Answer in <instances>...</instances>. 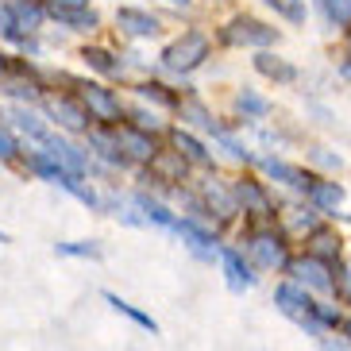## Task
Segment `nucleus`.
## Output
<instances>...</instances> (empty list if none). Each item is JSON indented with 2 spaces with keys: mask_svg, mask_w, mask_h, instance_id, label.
<instances>
[{
  "mask_svg": "<svg viewBox=\"0 0 351 351\" xmlns=\"http://www.w3.org/2000/svg\"><path fill=\"white\" fill-rule=\"evenodd\" d=\"M274 305H278L289 320H298L301 328H309L317 340H320V336H328V328L313 317V313H317V301L305 293V286H298V282H282V286L274 289Z\"/></svg>",
  "mask_w": 351,
  "mask_h": 351,
  "instance_id": "obj_1",
  "label": "nucleus"
},
{
  "mask_svg": "<svg viewBox=\"0 0 351 351\" xmlns=\"http://www.w3.org/2000/svg\"><path fill=\"white\" fill-rule=\"evenodd\" d=\"M205 58H208V35L201 32H186L182 39H174L162 51V66L174 73H193Z\"/></svg>",
  "mask_w": 351,
  "mask_h": 351,
  "instance_id": "obj_2",
  "label": "nucleus"
},
{
  "mask_svg": "<svg viewBox=\"0 0 351 351\" xmlns=\"http://www.w3.org/2000/svg\"><path fill=\"white\" fill-rule=\"evenodd\" d=\"M220 43H224V47H270V43H278V32L263 20L239 16V20L220 27Z\"/></svg>",
  "mask_w": 351,
  "mask_h": 351,
  "instance_id": "obj_3",
  "label": "nucleus"
},
{
  "mask_svg": "<svg viewBox=\"0 0 351 351\" xmlns=\"http://www.w3.org/2000/svg\"><path fill=\"white\" fill-rule=\"evenodd\" d=\"M289 274H293V282L305 289H317V293H328V289H336V278H332V263H320V258L313 255H301L289 263Z\"/></svg>",
  "mask_w": 351,
  "mask_h": 351,
  "instance_id": "obj_4",
  "label": "nucleus"
},
{
  "mask_svg": "<svg viewBox=\"0 0 351 351\" xmlns=\"http://www.w3.org/2000/svg\"><path fill=\"white\" fill-rule=\"evenodd\" d=\"M112 139H116V147H120V158H128V162H151V158L158 155L151 132H143V128H135V124L116 128Z\"/></svg>",
  "mask_w": 351,
  "mask_h": 351,
  "instance_id": "obj_5",
  "label": "nucleus"
},
{
  "mask_svg": "<svg viewBox=\"0 0 351 351\" xmlns=\"http://www.w3.org/2000/svg\"><path fill=\"white\" fill-rule=\"evenodd\" d=\"M43 108H47V116H51L58 128H66V132H89V120H93V116L85 112L82 101H70V97H43Z\"/></svg>",
  "mask_w": 351,
  "mask_h": 351,
  "instance_id": "obj_6",
  "label": "nucleus"
},
{
  "mask_svg": "<svg viewBox=\"0 0 351 351\" xmlns=\"http://www.w3.org/2000/svg\"><path fill=\"white\" fill-rule=\"evenodd\" d=\"M251 258H255V267L263 270H278V267H289L286 263V243H282L278 232H255L247 243Z\"/></svg>",
  "mask_w": 351,
  "mask_h": 351,
  "instance_id": "obj_7",
  "label": "nucleus"
},
{
  "mask_svg": "<svg viewBox=\"0 0 351 351\" xmlns=\"http://www.w3.org/2000/svg\"><path fill=\"white\" fill-rule=\"evenodd\" d=\"M232 193H236V205L243 208V213H251L255 220H270V217H274V205H270L267 189L258 186L255 178H239Z\"/></svg>",
  "mask_w": 351,
  "mask_h": 351,
  "instance_id": "obj_8",
  "label": "nucleus"
},
{
  "mask_svg": "<svg viewBox=\"0 0 351 351\" xmlns=\"http://www.w3.org/2000/svg\"><path fill=\"white\" fill-rule=\"evenodd\" d=\"M82 104L85 112L93 116V120H101V124H116L120 120V101H116L108 89H101V85H82Z\"/></svg>",
  "mask_w": 351,
  "mask_h": 351,
  "instance_id": "obj_9",
  "label": "nucleus"
},
{
  "mask_svg": "<svg viewBox=\"0 0 351 351\" xmlns=\"http://www.w3.org/2000/svg\"><path fill=\"white\" fill-rule=\"evenodd\" d=\"M147 166H151V178L162 182V186H178V182H186V174H189V162L182 158V151H158Z\"/></svg>",
  "mask_w": 351,
  "mask_h": 351,
  "instance_id": "obj_10",
  "label": "nucleus"
},
{
  "mask_svg": "<svg viewBox=\"0 0 351 351\" xmlns=\"http://www.w3.org/2000/svg\"><path fill=\"white\" fill-rule=\"evenodd\" d=\"M174 232L186 239V247L193 251L197 258H217V255H220V247H217V239H213V232H205V228L197 224V220H178Z\"/></svg>",
  "mask_w": 351,
  "mask_h": 351,
  "instance_id": "obj_11",
  "label": "nucleus"
},
{
  "mask_svg": "<svg viewBox=\"0 0 351 351\" xmlns=\"http://www.w3.org/2000/svg\"><path fill=\"white\" fill-rule=\"evenodd\" d=\"M201 197H205V208H208V217L217 213V220H220V224H224V220H232V217L239 213V205H236V193H232V189H224L220 182H213V178H208L205 186H201Z\"/></svg>",
  "mask_w": 351,
  "mask_h": 351,
  "instance_id": "obj_12",
  "label": "nucleus"
},
{
  "mask_svg": "<svg viewBox=\"0 0 351 351\" xmlns=\"http://www.w3.org/2000/svg\"><path fill=\"white\" fill-rule=\"evenodd\" d=\"M43 147H47V155H51L58 166H66L70 174H82L85 178V155L73 143H66V139H58V135H47V139H43Z\"/></svg>",
  "mask_w": 351,
  "mask_h": 351,
  "instance_id": "obj_13",
  "label": "nucleus"
},
{
  "mask_svg": "<svg viewBox=\"0 0 351 351\" xmlns=\"http://www.w3.org/2000/svg\"><path fill=\"white\" fill-rule=\"evenodd\" d=\"M116 23H120L128 35H135V39H151V35H158V20L151 16V12H139V8H120L116 12Z\"/></svg>",
  "mask_w": 351,
  "mask_h": 351,
  "instance_id": "obj_14",
  "label": "nucleus"
},
{
  "mask_svg": "<svg viewBox=\"0 0 351 351\" xmlns=\"http://www.w3.org/2000/svg\"><path fill=\"white\" fill-rule=\"evenodd\" d=\"M263 170H267L270 178H278V182H286V186H293V189H305V193H309V189H313V182H317V178H313V174H305L301 166H289V162H282V158H267V162H263Z\"/></svg>",
  "mask_w": 351,
  "mask_h": 351,
  "instance_id": "obj_15",
  "label": "nucleus"
},
{
  "mask_svg": "<svg viewBox=\"0 0 351 351\" xmlns=\"http://www.w3.org/2000/svg\"><path fill=\"white\" fill-rule=\"evenodd\" d=\"M220 263H224V274H228V286L236 289V293H243V289L255 282V274H251V267L239 258L236 247H224L220 251Z\"/></svg>",
  "mask_w": 351,
  "mask_h": 351,
  "instance_id": "obj_16",
  "label": "nucleus"
},
{
  "mask_svg": "<svg viewBox=\"0 0 351 351\" xmlns=\"http://www.w3.org/2000/svg\"><path fill=\"white\" fill-rule=\"evenodd\" d=\"M170 139H174V151H182V158L186 162H197V166H213V155H208V147L197 139V135L182 132V128H174L170 132Z\"/></svg>",
  "mask_w": 351,
  "mask_h": 351,
  "instance_id": "obj_17",
  "label": "nucleus"
},
{
  "mask_svg": "<svg viewBox=\"0 0 351 351\" xmlns=\"http://www.w3.org/2000/svg\"><path fill=\"white\" fill-rule=\"evenodd\" d=\"M255 70L263 73V77H270V82H293V77H298V66L278 58V54H270V51L255 54Z\"/></svg>",
  "mask_w": 351,
  "mask_h": 351,
  "instance_id": "obj_18",
  "label": "nucleus"
},
{
  "mask_svg": "<svg viewBox=\"0 0 351 351\" xmlns=\"http://www.w3.org/2000/svg\"><path fill=\"white\" fill-rule=\"evenodd\" d=\"M305 255L320 258V263H336V258H340V236H336L332 228H317L309 236V251H305Z\"/></svg>",
  "mask_w": 351,
  "mask_h": 351,
  "instance_id": "obj_19",
  "label": "nucleus"
},
{
  "mask_svg": "<svg viewBox=\"0 0 351 351\" xmlns=\"http://www.w3.org/2000/svg\"><path fill=\"white\" fill-rule=\"evenodd\" d=\"M104 301H108V305H112V309L120 313V317L135 320V324H139V328H147V332H151V336H158V320L151 317V313H143V309H135V305H128V301L120 298V293H112V289H108V293H104Z\"/></svg>",
  "mask_w": 351,
  "mask_h": 351,
  "instance_id": "obj_20",
  "label": "nucleus"
},
{
  "mask_svg": "<svg viewBox=\"0 0 351 351\" xmlns=\"http://www.w3.org/2000/svg\"><path fill=\"white\" fill-rule=\"evenodd\" d=\"M309 201L317 208H328V213H336V208L343 205V186H336V182H313V189H309Z\"/></svg>",
  "mask_w": 351,
  "mask_h": 351,
  "instance_id": "obj_21",
  "label": "nucleus"
},
{
  "mask_svg": "<svg viewBox=\"0 0 351 351\" xmlns=\"http://www.w3.org/2000/svg\"><path fill=\"white\" fill-rule=\"evenodd\" d=\"M58 23H66V27H73V32H93L97 27V12L93 8H58L51 12Z\"/></svg>",
  "mask_w": 351,
  "mask_h": 351,
  "instance_id": "obj_22",
  "label": "nucleus"
},
{
  "mask_svg": "<svg viewBox=\"0 0 351 351\" xmlns=\"http://www.w3.org/2000/svg\"><path fill=\"white\" fill-rule=\"evenodd\" d=\"M135 208L143 213V220H151V224H158V228H174V224H178V220H174V213H170L166 205H158V201H151L147 193H139V197H135Z\"/></svg>",
  "mask_w": 351,
  "mask_h": 351,
  "instance_id": "obj_23",
  "label": "nucleus"
},
{
  "mask_svg": "<svg viewBox=\"0 0 351 351\" xmlns=\"http://www.w3.org/2000/svg\"><path fill=\"white\" fill-rule=\"evenodd\" d=\"M178 112H182V120H189V124L208 128V132H217V135H220V128L213 124V112H208L201 101H193V97H189V101H178Z\"/></svg>",
  "mask_w": 351,
  "mask_h": 351,
  "instance_id": "obj_24",
  "label": "nucleus"
},
{
  "mask_svg": "<svg viewBox=\"0 0 351 351\" xmlns=\"http://www.w3.org/2000/svg\"><path fill=\"white\" fill-rule=\"evenodd\" d=\"M8 120H12V124H16V128H20V132H27V135H32V139H39V143H43V139H47V135H51V132H47V128L39 124V116H35L32 108H8Z\"/></svg>",
  "mask_w": 351,
  "mask_h": 351,
  "instance_id": "obj_25",
  "label": "nucleus"
},
{
  "mask_svg": "<svg viewBox=\"0 0 351 351\" xmlns=\"http://www.w3.org/2000/svg\"><path fill=\"white\" fill-rule=\"evenodd\" d=\"M12 16H16V27H27V32H35V27L43 23V4H39V0H16Z\"/></svg>",
  "mask_w": 351,
  "mask_h": 351,
  "instance_id": "obj_26",
  "label": "nucleus"
},
{
  "mask_svg": "<svg viewBox=\"0 0 351 351\" xmlns=\"http://www.w3.org/2000/svg\"><path fill=\"white\" fill-rule=\"evenodd\" d=\"M82 58H85V66H89V70H97V73H120V62H116L104 47H85Z\"/></svg>",
  "mask_w": 351,
  "mask_h": 351,
  "instance_id": "obj_27",
  "label": "nucleus"
},
{
  "mask_svg": "<svg viewBox=\"0 0 351 351\" xmlns=\"http://www.w3.org/2000/svg\"><path fill=\"white\" fill-rule=\"evenodd\" d=\"M236 108H239L243 116H255V120H258V116H267V112H270V104L263 101L258 93H251V89H243V93L236 97Z\"/></svg>",
  "mask_w": 351,
  "mask_h": 351,
  "instance_id": "obj_28",
  "label": "nucleus"
},
{
  "mask_svg": "<svg viewBox=\"0 0 351 351\" xmlns=\"http://www.w3.org/2000/svg\"><path fill=\"white\" fill-rule=\"evenodd\" d=\"M270 8H278L286 20L293 23H305V16H309V8H305V0H267Z\"/></svg>",
  "mask_w": 351,
  "mask_h": 351,
  "instance_id": "obj_29",
  "label": "nucleus"
},
{
  "mask_svg": "<svg viewBox=\"0 0 351 351\" xmlns=\"http://www.w3.org/2000/svg\"><path fill=\"white\" fill-rule=\"evenodd\" d=\"M324 16H328L336 27H348L351 23V0H324Z\"/></svg>",
  "mask_w": 351,
  "mask_h": 351,
  "instance_id": "obj_30",
  "label": "nucleus"
},
{
  "mask_svg": "<svg viewBox=\"0 0 351 351\" xmlns=\"http://www.w3.org/2000/svg\"><path fill=\"white\" fill-rule=\"evenodd\" d=\"M139 93H143L147 101H155V104H170V108H178V97L166 93V85H158V82H143L139 85Z\"/></svg>",
  "mask_w": 351,
  "mask_h": 351,
  "instance_id": "obj_31",
  "label": "nucleus"
},
{
  "mask_svg": "<svg viewBox=\"0 0 351 351\" xmlns=\"http://www.w3.org/2000/svg\"><path fill=\"white\" fill-rule=\"evenodd\" d=\"M58 255H73V258H101V247L97 243H54Z\"/></svg>",
  "mask_w": 351,
  "mask_h": 351,
  "instance_id": "obj_32",
  "label": "nucleus"
},
{
  "mask_svg": "<svg viewBox=\"0 0 351 351\" xmlns=\"http://www.w3.org/2000/svg\"><path fill=\"white\" fill-rule=\"evenodd\" d=\"M0 35H8V39H16V43L27 47V35L16 27V16H12V8H4V4H0Z\"/></svg>",
  "mask_w": 351,
  "mask_h": 351,
  "instance_id": "obj_33",
  "label": "nucleus"
},
{
  "mask_svg": "<svg viewBox=\"0 0 351 351\" xmlns=\"http://www.w3.org/2000/svg\"><path fill=\"white\" fill-rule=\"evenodd\" d=\"M217 139H220V143H224V151H228V155H236V158H243V162H251V151H247V147H243V143H236V139H232V135H228V132H220Z\"/></svg>",
  "mask_w": 351,
  "mask_h": 351,
  "instance_id": "obj_34",
  "label": "nucleus"
},
{
  "mask_svg": "<svg viewBox=\"0 0 351 351\" xmlns=\"http://www.w3.org/2000/svg\"><path fill=\"white\" fill-rule=\"evenodd\" d=\"M16 151H20V147H16V139H12V132L0 128V158H16Z\"/></svg>",
  "mask_w": 351,
  "mask_h": 351,
  "instance_id": "obj_35",
  "label": "nucleus"
},
{
  "mask_svg": "<svg viewBox=\"0 0 351 351\" xmlns=\"http://www.w3.org/2000/svg\"><path fill=\"white\" fill-rule=\"evenodd\" d=\"M132 120H135V128H143V132H155V128H158V120H155L151 112H147V108H135Z\"/></svg>",
  "mask_w": 351,
  "mask_h": 351,
  "instance_id": "obj_36",
  "label": "nucleus"
},
{
  "mask_svg": "<svg viewBox=\"0 0 351 351\" xmlns=\"http://www.w3.org/2000/svg\"><path fill=\"white\" fill-rule=\"evenodd\" d=\"M320 348L324 351H351V343L343 340V336H332L328 332V336H320Z\"/></svg>",
  "mask_w": 351,
  "mask_h": 351,
  "instance_id": "obj_37",
  "label": "nucleus"
},
{
  "mask_svg": "<svg viewBox=\"0 0 351 351\" xmlns=\"http://www.w3.org/2000/svg\"><path fill=\"white\" fill-rule=\"evenodd\" d=\"M313 162L328 166V170H340V155H328V151H324V147H317V151H313Z\"/></svg>",
  "mask_w": 351,
  "mask_h": 351,
  "instance_id": "obj_38",
  "label": "nucleus"
},
{
  "mask_svg": "<svg viewBox=\"0 0 351 351\" xmlns=\"http://www.w3.org/2000/svg\"><path fill=\"white\" fill-rule=\"evenodd\" d=\"M336 293L351 305V270H340V278H336Z\"/></svg>",
  "mask_w": 351,
  "mask_h": 351,
  "instance_id": "obj_39",
  "label": "nucleus"
},
{
  "mask_svg": "<svg viewBox=\"0 0 351 351\" xmlns=\"http://www.w3.org/2000/svg\"><path fill=\"white\" fill-rule=\"evenodd\" d=\"M58 8H89V0H47V12H58Z\"/></svg>",
  "mask_w": 351,
  "mask_h": 351,
  "instance_id": "obj_40",
  "label": "nucleus"
},
{
  "mask_svg": "<svg viewBox=\"0 0 351 351\" xmlns=\"http://www.w3.org/2000/svg\"><path fill=\"white\" fill-rule=\"evenodd\" d=\"M340 70H343V77H348V82H351V54H348V58H343V66H340Z\"/></svg>",
  "mask_w": 351,
  "mask_h": 351,
  "instance_id": "obj_41",
  "label": "nucleus"
},
{
  "mask_svg": "<svg viewBox=\"0 0 351 351\" xmlns=\"http://www.w3.org/2000/svg\"><path fill=\"white\" fill-rule=\"evenodd\" d=\"M12 70V62H8V58H4V54H0V77H4V73H8Z\"/></svg>",
  "mask_w": 351,
  "mask_h": 351,
  "instance_id": "obj_42",
  "label": "nucleus"
},
{
  "mask_svg": "<svg viewBox=\"0 0 351 351\" xmlns=\"http://www.w3.org/2000/svg\"><path fill=\"white\" fill-rule=\"evenodd\" d=\"M166 4H182V8H189V4H193V0H166Z\"/></svg>",
  "mask_w": 351,
  "mask_h": 351,
  "instance_id": "obj_43",
  "label": "nucleus"
},
{
  "mask_svg": "<svg viewBox=\"0 0 351 351\" xmlns=\"http://www.w3.org/2000/svg\"><path fill=\"white\" fill-rule=\"evenodd\" d=\"M0 243H8V236H4V232H0Z\"/></svg>",
  "mask_w": 351,
  "mask_h": 351,
  "instance_id": "obj_44",
  "label": "nucleus"
}]
</instances>
